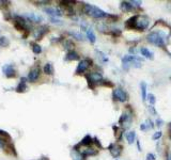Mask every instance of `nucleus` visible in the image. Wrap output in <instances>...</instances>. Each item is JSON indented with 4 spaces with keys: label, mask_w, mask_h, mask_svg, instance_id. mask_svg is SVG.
<instances>
[{
    "label": "nucleus",
    "mask_w": 171,
    "mask_h": 160,
    "mask_svg": "<svg viewBox=\"0 0 171 160\" xmlns=\"http://www.w3.org/2000/svg\"><path fill=\"white\" fill-rule=\"evenodd\" d=\"M150 19L148 16L144 15H135L130 17L126 21L125 26L129 29H136V30H144L149 27Z\"/></svg>",
    "instance_id": "1"
},
{
    "label": "nucleus",
    "mask_w": 171,
    "mask_h": 160,
    "mask_svg": "<svg viewBox=\"0 0 171 160\" xmlns=\"http://www.w3.org/2000/svg\"><path fill=\"white\" fill-rule=\"evenodd\" d=\"M147 41L151 43L152 45H155L157 47H164L166 45V34L164 32H151L147 36Z\"/></svg>",
    "instance_id": "2"
},
{
    "label": "nucleus",
    "mask_w": 171,
    "mask_h": 160,
    "mask_svg": "<svg viewBox=\"0 0 171 160\" xmlns=\"http://www.w3.org/2000/svg\"><path fill=\"white\" fill-rule=\"evenodd\" d=\"M122 66L124 70H128L129 67L139 68V67L142 66V59L137 56L127 55L122 59Z\"/></svg>",
    "instance_id": "3"
},
{
    "label": "nucleus",
    "mask_w": 171,
    "mask_h": 160,
    "mask_svg": "<svg viewBox=\"0 0 171 160\" xmlns=\"http://www.w3.org/2000/svg\"><path fill=\"white\" fill-rule=\"evenodd\" d=\"M84 11L86 14H88L89 16L93 18H104V17H108L109 15L104 12L103 10H101L100 8L92 5V4L86 3L84 4Z\"/></svg>",
    "instance_id": "4"
},
{
    "label": "nucleus",
    "mask_w": 171,
    "mask_h": 160,
    "mask_svg": "<svg viewBox=\"0 0 171 160\" xmlns=\"http://www.w3.org/2000/svg\"><path fill=\"white\" fill-rule=\"evenodd\" d=\"M86 78H87L88 83H89V85L91 88H93L95 84H100L102 81H104L103 80V76L100 73H90L86 76Z\"/></svg>",
    "instance_id": "5"
},
{
    "label": "nucleus",
    "mask_w": 171,
    "mask_h": 160,
    "mask_svg": "<svg viewBox=\"0 0 171 160\" xmlns=\"http://www.w3.org/2000/svg\"><path fill=\"white\" fill-rule=\"evenodd\" d=\"M113 98H115V101H120V103H125L127 101V94H126V92L124 90H122L121 88H117L115 91H113Z\"/></svg>",
    "instance_id": "6"
},
{
    "label": "nucleus",
    "mask_w": 171,
    "mask_h": 160,
    "mask_svg": "<svg viewBox=\"0 0 171 160\" xmlns=\"http://www.w3.org/2000/svg\"><path fill=\"white\" fill-rule=\"evenodd\" d=\"M92 64V61H91L90 59H84L81 60L80 62H79V64H78V66H77L76 68V74L77 75H79V74H84L86 70L89 68V66Z\"/></svg>",
    "instance_id": "7"
},
{
    "label": "nucleus",
    "mask_w": 171,
    "mask_h": 160,
    "mask_svg": "<svg viewBox=\"0 0 171 160\" xmlns=\"http://www.w3.org/2000/svg\"><path fill=\"white\" fill-rule=\"evenodd\" d=\"M2 72L4 73V75L8 77V78H14L16 77V70H15V67L13 64H7L2 67Z\"/></svg>",
    "instance_id": "8"
},
{
    "label": "nucleus",
    "mask_w": 171,
    "mask_h": 160,
    "mask_svg": "<svg viewBox=\"0 0 171 160\" xmlns=\"http://www.w3.org/2000/svg\"><path fill=\"white\" fill-rule=\"evenodd\" d=\"M119 123L123 126V127L128 128L129 126L132 125V124H130V123H132V115L128 114V113H126V112H124V113L121 115V118H120Z\"/></svg>",
    "instance_id": "9"
},
{
    "label": "nucleus",
    "mask_w": 171,
    "mask_h": 160,
    "mask_svg": "<svg viewBox=\"0 0 171 160\" xmlns=\"http://www.w3.org/2000/svg\"><path fill=\"white\" fill-rule=\"evenodd\" d=\"M48 32V27L47 26H41L38 28L35 29L34 32V38L35 40H42V38Z\"/></svg>",
    "instance_id": "10"
},
{
    "label": "nucleus",
    "mask_w": 171,
    "mask_h": 160,
    "mask_svg": "<svg viewBox=\"0 0 171 160\" xmlns=\"http://www.w3.org/2000/svg\"><path fill=\"white\" fill-rule=\"evenodd\" d=\"M44 11L50 17H59L62 15V11L59 10L58 8H46V9H44Z\"/></svg>",
    "instance_id": "11"
},
{
    "label": "nucleus",
    "mask_w": 171,
    "mask_h": 160,
    "mask_svg": "<svg viewBox=\"0 0 171 160\" xmlns=\"http://www.w3.org/2000/svg\"><path fill=\"white\" fill-rule=\"evenodd\" d=\"M38 77H40V70H38V67H34V68H32V70H30L28 77H27V79H28L30 82H35V81L38 79Z\"/></svg>",
    "instance_id": "12"
},
{
    "label": "nucleus",
    "mask_w": 171,
    "mask_h": 160,
    "mask_svg": "<svg viewBox=\"0 0 171 160\" xmlns=\"http://www.w3.org/2000/svg\"><path fill=\"white\" fill-rule=\"evenodd\" d=\"M109 150H110V154L115 158H118L121 155V146L117 145V144H111L109 146Z\"/></svg>",
    "instance_id": "13"
},
{
    "label": "nucleus",
    "mask_w": 171,
    "mask_h": 160,
    "mask_svg": "<svg viewBox=\"0 0 171 160\" xmlns=\"http://www.w3.org/2000/svg\"><path fill=\"white\" fill-rule=\"evenodd\" d=\"M27 78H25V77H23L21 79V81H19V84H18V87L16 88V91L17 92H19V93H24V92H26V90H27Z\"/></svg>",
    "instance_id": "14"
},
{
    "label": "nucleus",
    "mask_w": 171,
    "mask_h": 160,
    "mask_svg": "<svg viewBox=\"0 0 171 160\" xmlns=\"http://www.w3.org/2000/svg\"><path fill=\"white\" fill-rule=\"evenodd\" d=\"M25 17H27L30 21L32 23H40V21H42V17L38 14H34V13H29V14H26L25 15Z\"/></svg>",
    "instance_id": "15"
},
{
    "label": "nucleus",
    "mask_w": 171,
    "mask_h": 160,
    "mask_svg": "<svg viewBox=\"0 0 171 160\" xmlns=\"http://www.w3.org/2000/svg\"><path fill=\"white\" fill-rule=\"evenodd\" d=\"M140 52H141V55H142L144 58H147V59L152 60L154 58L153 52L151 51V50H149L148 48H146V47H141V48H140Z\"/></svg>",
    "instance_id": "16"
},
{
    "label": "nucleus",
    "mask_w": 171,
    "mask_h": 160,
    "mask_svg": "<svg viewBox=\"0 0 171 160\" xmlns=\"http://www.w3.org/2000/svg\"><path fill=\"white\" fill-rule=\"evenodd\" d=\"M121 10L125 11V12H129V11L134 10V7L133 4L130 3V1H123L121 3Z\"/></svg>",
    "instance_id": "17"
},
{
    "label": "nucleus",
    "mask_w": 171,
    "mask_h": 160,
    "mask_svg": "<svg viewBox=\"0 0 171 160\" xmlns=\"http://www.w3.org/2000/svg\"><path fill=\"white\" fill-rule=\"evenodd\" d=\"M65 59H67V61H76V60H79V55H78L76 51L71 50V51L67 53V56Z\"/></svg>",
    "instance_id": "18"
},
{
    "label": "nucleus",
    "mask_w": 171,
    "mask_h": 160,
    "mask_svg": "<svg viewBox=\"0 0 171 160\" xmlns=\"http://www.w3.org/2000/svg\"><path fill=\"white\" fill-rule=\"evenodd\" d=\"M140 90H141V97H142V101H147L148 94H147V83L146 82H141L140 83Z\"/></svg>",
    "instance_id": "19"
},
{
    "label": "nucleus",
    "mask_w": 171,
    "mask_h": 160,
    "mask_svg": "<svg viewBox=\"0 0 171 160\" xmlns=\"http://www.w3.org/2000/svg\"><path fill=\"white\" fill-rule=\"evenodd\" d=\"M43 70H44V73L46 74V75H54V66H52V63H46L45 65H44V68H43Z\"/></svg>",
    "instance_id": "20"
},
{
    "label": "nucleus",
    "mask_w": 171,
    "mask_h": 160,
    "mask_svg": "<svg viewBox=\"0 0 171 160\" xmlns=\"http://www.w3.org/2000/svg\"><path fill=\"white\" fill-rule=\"evenodd\" d=\"M126 139H127V142L128 144H133L136 140V132L135 131H128L126 133Z\"/></svg>",
    "instance_id": "21"
},
{
    "label": "nucleus",
    "mask_w": 171,
    "mask_h": 160,
    "mask_svg": "<svg viewBox=\"0 0 171 160\" xmlns=\"http://www.w3.org/2000/svg\"><path fill=\"white\" fill-rule=\"evenodd\" d=\"M80 154L84 157H86V156H93V155H96V154H98V152H96L95 150H93V148H86V150H81Z\"/></svg>",
    "instance_id": "22"
},
{
    "label": "nucleus",
    "mask_w": 171,
    "mask_h": 160,
    "mask_svg": "<svg viewBox=\"0 0 171 160\" xmlns=\"http://www.w3.org/2000/svg\"><path fill=\"white\" fill-rule=\"evenodd\" d=\"M87 36L88 38H89V41H90L92 44L93 43H95V41H96V36H95L94 32H93V30L92 29H87Z\"/></svg>",
    "instance_id": "23"
},
{
    "label": "nucleus",
    "mask_w": 171,
    "mask_h": 160,
    "mask_svg": "<svg viewBox=\"0 0 171 160\" xmlns=\"http://www.w3.org/2000/svg\"><path fill=\"white\" fill-rule=\"evenodd\" d=\"M91 143H92V138H91L90 136H86L84 139L81 140V142H80V144H79V145L88 146V145H90Z\"/></svg>",
    "instance_id": "24"
},
{
    "label": "nucleus",
    "mask_w": 171,
    "mask_h": 160,
    "mask_svg": "<svg viewBox=\"0 0 171 160\" xmlns=\"http://www.w3.org/2000/svg\"><path fill=\"white\" fill-rule=\"evenodd\" d=\"M31 46H32V50L34 53H41L42 52V48H41V46L36 44V43H31Z\"/></svg>",
    "instance_id": "25"
},
{
    "label": "nucleus",
    "mask_w": 171,
    "mask_h": 160,
    "mask_svg": "<svg viewBox=\"0 0 171 160\" xmlns=\"http://www.w3.org/2000/svg\"><path fill=\"white\" fill-rule=\"evenodd\" d=\"M72 156H73V160H84V156L77 150H74L72 153Z\"/></svg>",
    "instance_id": "26"
},
{
    "label": "nucleus",
    "mask_w": 171,
    "mask_h": 160,
    "mask_svg": "<svg viewBox=\"0 0 171 160\" xmlns=\"http://www.w3.org/2000/svg\"><path fill=\"white\" fill-rule=\"evenodd\" d=\"M9 46V40L4 36H0V47H7Z\"/></svg>",
    "instance_id": "27"
},
{
    "label": "nucleus",
    "mask_w": 171,
    "mask_h": 160,
    "mask_svg": "<svg viewBox=\"0 0 171 160\" xmlns=\"http://www.w3.org/2000/svg\"><path fill=\"white\" fill-rule=\"evenodd\" d=\"M148 99H149V103H150V106H154L155 103H156V99H155V96L153 94H149L148 95Z\"/></svg>",
    "instance_id": "28"
},
{
    "label": "nucleus",
    "mask_w": 171,
    "mask_h": 160,
    "mask_svg": "<svg viewBox=\"0 0 171 160\" xmlns=\"http://www.w3.org/2000/svg\"><path fill=\"white\" fill-rule=\"evenodd\" d=\"M70 34H72L73 36H75L77 40H84V38H82V35H81L80 33H77V32H70Z\"/></svg>",
    "instance_id": "29"
},
{
    "label": "nucleus",
    "mask_w": 171,
    "mask_h": 160,
    "mask_svg": "<svg viewBox=\"0 0 171 160\" xmlns=\"http://www.w3.org/2000/svg\"><path fill=\"white\" fill-rule=\"evenodd\" d=\"M161 136H163V132H161V131H156L153 135V140H158Z\"/></svg>",
    "instance_id": "30"
},
{
    "label": "nucleus",
    "mask_w": 171,
    "mask_h": 160,
    "mask_svg": "<svg viewBox=\"0 0 171 160\" xmlns=\"http://www.w3.org/2000/svg\"><path fill=\"white\" fill-rule=\"evenodd\" d=\"M147 160H156L155 159V155L152 153H149L147 155Z\"/></svg>",
    "instance_id": "31"
},
{
    "label": "nucleus",
    "mask_w": 171,
    "mask_h": 160,
    "mask_svg": "<svg viewBox=\"0 0 171 160\" xmlns=\"http://www.w3.org/2000/svg\"><path fill=\"white\" fill-rule=\"evenodd\" d=\"M149 111H150L153 115H157V112H156V110H155V108H154L153 106H150V107H149Z\"/></svg>",
    "instance_id": "32"
},
{
    "label": "nucleus",
    "mask_w": 171,
    "mask_h": 160,
    "mask_svg": "<svg viewBox=\"0 0 171 160\" xmlns=\"http://www.w3.org/2000/svg\"><path fill=\"white\" fill-rule=\"evenodd\" d=\"M72 47H73V43L71 42V41H67V42H65V48L70 49V48H72Z\"/></svg>",
    "instance_id": "33"
},
{
    "label": "nucleus",
    "mask_w": 171,
    "mask_h": 160,
    "mask_svg": "<svg viewBox=\"0 0 171 160\" xmlns=\"http://www.w3.org/2000/svg\"><path fill=\"white\" fill-rule=\"evenodd\" d=\"M0 147L1 148H5V141L3 138H0Z\"/></svg>",
    "instance_id": "34"
},
{
    "label": "nucleus",
    "mask_w": 171,
    "mask_h": 160,
    "mask_svg": "<svg viewBox=\"0 0 171 160\" xmlns=\"http://www.w3.org/2000/svg\"><path fill=\"white\" fill-rule=\"evenodd\" d=\"M0 135H1V136H3V137H5V138H8V139H10L9 133H8L7 131H4V130H0Z\"/></svg>",
    "instance_id": "35"
},
{
    "label": "nucleus",
    "mask_w": 171,
    "mask_h": 160,
    "mask_svg": "<svg viewBox=\"0 0 171 160\" xmlns=\"http://www.w3.org/2000/svg\"><path fill=\"white\" fill-rule=\"evenodd\" d=\"M140 129H141V130H147V129H148L147 124H146V123H143V124H141V125H140Z\"/></svg>",
    "instance_id": "36"
},
{
    "label": "nucleus",
    "mask_w": 171,
    "mask_h": 160,
    "mask_svg": "<svg viewBox=\"0 0 171 160\" xmlns=\"http://www.w3.org/2000/svg\"><path fill=\"white\" fill-rule=\"evenodd\" d=\"M163 123H164V122H163L161 120H157V121H156V124H157V126H158V127H161V126L164 125Z\"/></svg>",
    "instance_id": "37"
},
{
    "label": "nucleus",
    "mask_w": 171,
    "mask_h": 160,
    "mask_svg": "<svg viewBox=\"0 0 171 160\" xmlns=\"http://www.w3.org/2000/svg\"><path fill=\"white\" fill-rule=\"evenodd\" d=\"M167 160H171V152L167 155Z\"/></svg>",
    "instance_id": "38"
},
{
    "label": "nucleus",
    "mask_w": 171,
    "mask_h": 160,
    "mask_svg": "<svg viewBox=\"0 0 171 160\" xmlns=\"http://www.w3.org/2000/svg\"><path fill=\"white\" fill-rule=\"evenodd\" d=\"M137 146H138V150H141V148H140V143H139V141H137Z\"/></svg>",
    "instance_id": "39"
},
{
    "label": "nucleus",
    "mask_w": 171,
    "mask_h": 160,
    "mask_svg": "<svg viewBox=\"0 0 171 160\" xmlns=\"http://www.w3.org/2000/svg\"><path fill=\"white\" fill-rule=\"evenodd\" d=\"M169 132H170V136H171V123L169 124Z\"/></svg>",
    "instance_id": "40"
},
{
    "label": "nucleus",
    "mask_w": 171,
    "mask_h": 160,
    "mask_svg": "<svg viewBox=\"0 0 171 160\" xmlns=\"http://www.w3.org/2000/svg\"><path fill=\"white\" fill-rule=\"evenodd\" d=\"M40 160H48L47 158H42V159H40Z\"/></svg>",
    "instance_id": "41"
},
{
    "label": "nucleus",
    "mask_w": 171,
    "mask_h": 160,
    "mask_svg": "<svg viewBox=\"0 0 171 160\" xmlns=\"http://www.w3.org/2000/svg\"><path fill=\"white\" fill-rule=\"evenodd\" d=\"M169 56H170V58H171V53H169Z\"/></svg>",
    "instance_id": "42"
}]
</instances>
